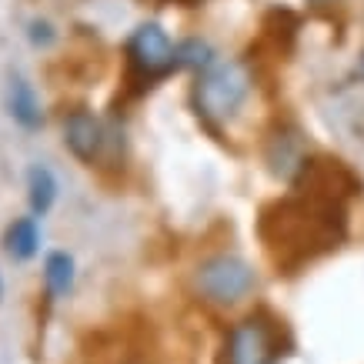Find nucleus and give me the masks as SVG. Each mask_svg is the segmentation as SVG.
<instances>
[{
  "instance_id": "f257e3e1",
  "label": "nucleus",
  "mask_w": 364,
  "mask_h": 364,
  "mask_svg": "<svg viewBox=\"0 0 364 364\" xmlns=\"http://www.w3.org/2000/svg\"><path fill=\"white\" fill-rule=\"evenodd\" d=\"M261 237L281 264H301L344 241V208L331 194L304 191L261 214Z\"/></svg>"
},
{
  "instance_id": "f03ea898",
  "label": "nucleus",
  "mask_w": 364,
  "mask_h": 364,
  "mask_svg": "<svg viewBox=\"0 0 364 364\" xmlns=\"http://www.w3.org/2000/svg\"><path fill=\"white\" fill-rule=\"evenodd\" d=\"M251 90V70L241 60L210 64L194 84V107L208 121H228Z\"/></svg>"
},
{
  "instance_id": "7ed1b4c3",
  "label": "nucleus",
  "mask_w": 364,
  "mask_h": 364,
  "mask_svg": "<svg viewBox=\"0 0 364 364\" xmlns=\"http://www.w3.org/2000/svg\"><path fill=\"white\" fill-rule=\"evenodd\" d=\"M254 284H257L254 267L237 254H214L208 261H200L198 274H194L198 294L204 301H210V304H218V308L241 304L254 291Z\"/></svg>"
},
{
  "instance_id": "20e7f679",
  "label": "nucleus",
  "mask_w": 364,
  "mask_h": 364,
  "mask_svg": "<svg viewBox=\"0 0 364 364\" xmlns=\"http://www.w3.org/2000/svg\"><path fill=\"white\" fill-rule=\"evenodd\" d=\"M228 364H281L274 324L264 318H244L228 334Z\"/></svg>"
},
{
  "instance_id": "39448f33",
  "label": "nucleus",
  "mask_w": 364,
  "mask_h": 364,
  "mask_svg": "<svg viewBox=\"0 0 364 364\" xmlns=\"http://www.w3.org/2000/svg\"><path fill=\"white\" fill-rule=\"evenodd\" d=\"M177 47L171 44V37L161 23H141L137 31L131 33L127 41V54H131V64L147 74V77H157V74H167L171 67H177L174 57Z\"/></svg>"
},
{
  "instance_id": "423d86ee",
  "label": "nucleus",
  "mask_w": 364,
  "mask_h": 364,
  "mask_svg": "<svg viewBox=\"0 0 364 364\" xmlns=\"http://www.w3.org/2000/svg\"><path fill=\"white\" fill-rule=\"evenodd\" d=\"M64 144L77 161H94L104 147V127L90 111H74L64 121Z\"/></svg>"
},
{
  "instance_id": "0eeeda50",
  "label": "nucleus",
  "mask_w": 364,
  "mask_h": 364,
  "mask_svg": "<svg viewBox=\"0 0 364 364\" xmlns=\"http://www.w3.org/2000/svg\"><path fill=\"white\" fill-rule=\"evenodd\" d=\"M7 111H11L14 121L21 124V127H27V131H37V127L44 124L41 97H37V90H33L21 74L11 77V87H7Z\"/></svg>"
},
{
  "instance_id": "6e6552de",
  "label": "nucleus",
  "mask_w": 364,
  "mask_h": 364,
  "mask_svg": "<svg viewBox=\"0 0 364 364\" xmlns=\"http://www.w3.org/2000/svg\"><path fill=\"white\" fill-rule=\"evenodd\" d=\"M267 164L274 171L277 177L284 181H298L301 171L308 167V154L301 147V137L298 134H277L271 141V151H267Z\"/></svg>"
},
{
  "instance_id": "1a4fd4ad",
  "label": "nucleus",
  "mask_w": 364,
  "mask_h": 364,
  "mask_svg": "<svg viewBox=\"0 0 364 364\" xmlns=\"http://www.w3.org/2000/svg\"><path fill=\"white\" fill-rule=\"evenodd\" d=\"M4 247L14 261H31L41 251V228H37V218H17V221L7 228L4 234Z\"/></svg>"
},
{
  "instance_id": "9d476101",
  "label": "nucleus",
  "mask_w": 364,
  "mask_h": 364,
  "mask_svg": "<svg viewBox=\"0 0 364 364\" xmlns=\"http://www.w3.org/2000/svg\"><path fill=\"white\" fill-rule=\"evenodd\" d=\"M27 200H31L33 214H47L57 200V177L50 167L33 164L27 171Z\"/></svg>"
},
{
  "instance_id": "9b49d317",
  "label": "nucleus",
  "mask_w": 364,
  "mask_h": 364,
  "mask_svg": "<svg viewBox=\"0 0 364 364\" xmlns=\"http://www.w3.org/2000/svg\"><path fill=\"white\" fill-rule=\"evenodd\" d=\"M44 284L50 298H67L74 287V257L67 251H50L44 261Z\"/></svg>"
},
{
  "instance_id": "f8f14e48",
  "label": "nucleus",
  "mask_w": 364,
  "mask_h": 364,
  "mask_svg": "<svg viewBox=\"0 0 364 364\" xmlns=\"http://www.w3.org/2000/svg\"><path fill=\"white\" fill-rule=\"evenodd\" d=\"M174 57H177V67H210V47L204 44V41H184V44H177V50H174Z\"/></svg>"
},
{
  "instance_id": "ddd939ff",
  "label": "nucleus",
  "mask_w": 364,
  "mask_h": 364,
  "mask_svg": "<svg viewBox=\"0 0 364 364\" xmlns=\"http://www.w3.org/2000/svg\"><path fill=\"white\" fill-rule=\"evenodd\" d=\"M31 41H33L37 47L54 44V31H50V23H47V21H33V23H31Z\"/></svg>"
},
{
  "instance_id": "4468645a",
  "label": "nucleus",
  "mask_w": 364,
  "mask_h": 364,
  "mask_svg": "<svg viewBox=\"0 0 364 364\" xmlns=\"http://www.w3.org/2000/svg\"><path fill=\"white\" fill-rule=\"evenodd\" d=\"M358 74H361V80H364V54H361V60H358Z\"/></svg>"
},
{
  "instance_id": "2eb2a0df",
  "label": "nucleus",
  "mask_w": 364,
  "mask_h": 364,
  "mask_svg": "<svg viewBox=\"0 0 364 364\" xmlns=\"http://www.w3.org/2000/svg\"><path fill=\"white\" fill-rule=\"evenodd\" d=\"M0 294H4V281H0Z\"/></svg>"
}]
</instances>
